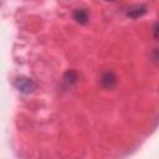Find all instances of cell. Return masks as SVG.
Masks as SVG:
<instances>
[{
  "label": "cell",
  "instance_id": "cell-2",
  "mask_svg": "<svg viewBox=\"0 0 159 159\" xmlns=\"http://www.w3.org/2000/svg\"><path fill=\"white\" fill-rule=\"evenodd\" d=\"M147 11H148L147 5H144V4H138V5H133V6L128 7V9L125 10V15H127L128 17H132V19H138V17L145 15Z\"/></svg>",
  "mask_w": 159,
  "mask_h": 159
},
{
  "label": "cell",
  "instance_id": "cell-4",
  "mask_svg": "<svg viewBox=\"0 0 159 159\" xmlns=\"http://www.w3.org/2000/svg\"><path fill=\"white\" fill-rule=\"evenodd\" d=\"M72 16H73V19L78 24H82V25L87 24L88 22V19H89L88 10L84 9V7H77V9H75L73 12H72Z\"/></svg>",
  "mask_w": 159,
  "mask_h": 159
},
{
  "label": "cell",
  "instance_id": "cell-6",
  "mask_svg": "<svg viewBox=\"0 0 159 159\" xmlns=\"http://www.w3.org/2000/svg\"><path fill=\"white\" fill-rule=\"evenodd\" d=\"M0 6H1V4H0Z\"/></svg>",
  "mask_w": 159,
  "mask_h": 159
},
{
  "label": "cell",
  "instance_id": "cell-5",
  "mask_svg": "<svg viewBox=\"0 0 159 159\" xmlns=\"http://www.w3.org/2000/svg\"><path fill=\"white\" fill-rule=\"evenodd\" d=\"M63 80H65L66 83H68L70 86H72V84H75V83L77 82V80H78V75H77L76 71H73V70H68V71L65 73Z\"/></svg>",
  "mask_w": 159,
  "mask_h": 159
},
{
  "label": "cell",
  "instance_id": "cell-1",
  "mask_svg": "<svg viewBox=\"0 0 159 159\" xmlns=\"http://www.w3.org/2000/svg\"><path fill=\"white\" fill-rule=\"evenodd\" d=\"M14 86H15V88H16L19 92H21V93H24V94H30V93H32V92L36 89V83H35L31 78H29V77H22V76L15 78Z\"/></svg>",
  "mask_w": 159,
  "mask_h": 159
},
{
  "label": "cell",
  "instance_id": "cell-3",
  "mask_svg": "<svg viewBox=\"0 0 159 159\" xmlns=\"http://www.w3.org/2000/svg\"><path fill=\"white\" fill-rule=\"evenodd\" d=\"M117 83V76L112 71H107L101 76V84L104 88H112Z\"/></svg>",
  "mask_w": 159,
  "mask_h": 159
}]
</instances>
